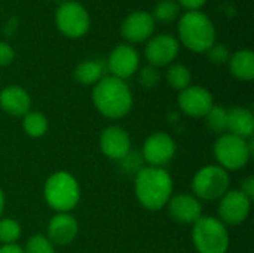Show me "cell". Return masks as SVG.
<instances>
[{
  "label": "cell",
  "instance_id": "3957f363",
  "mask_svg": "<svg viewBox=\"0 0 254 253\" xmlns=\"http://www.w3.org/2000/svg\"><path fill=\"white\" fill-rule=\"evenodd\" d=\"M180 42L193 52H207L216 43V28L201 10H188L179 21Z\"/></svg>",
  "mask_w": 254,
  "mask_h": 253
},
{
  "label": "cell",
  "instance_id": "603a6c76",
  "mask_svg": "<svg viewBox=\"0 0 254 253\" xmlns=\"http://www.w3.org/2000/svg\"><path fill=\"white\" fill-rule=\"evenodd\" d=\"M167 81H168V84L174 89L183 91L188 86H190L192 75H190V70L186 66H183V64H173L167 70Z\"/></svg>",
  "mask_w": 254,
  "mask_h": 253
},
{
  "label": "cell",
  "instance_id": "7c38bea8",
  "mask_svg": "<svg viewBox=\"0 0 254 253\" xmlns=\"http://www.w3.org/2000/svg\"><path fill=\"white\" fill-rule=\"evenodd\" d=\"M179 107L192 118H204L214 106L213 94L198 85H190L179 94Z\"/></svg>",
  "mask_w": 254,
  "mask_h": 253
},
{
  "label": "cell",
  "instance_id": "836d02e7",
  "mask_svg": "<svg viewBox=\"0 0 254 253\" xmlns=\"http://www.w3.org/2000/svg\"><path fill=\"white\" fill-rule=\"evenodd\" d=\"M3 210H4V195H3V191L0 189V218L3 215Z\"/></svg>",
  "mask_w": 254,
  "mask_h": 253
},
{
  "label": "cell",
  "instance_id": "ffe728a7",
  "mask_svg": "<svg viewBox=\"0 0 254 253\" xmlns=\"http://www.w3.org/2000/svg\"><path fill=\"white\" fill-rule=\"evenodd\" d=\"M231 73L240 81H252L254 78V54L250 49H240L229 58Z\"/></svg>",
  "mask_w": 254,
  "mask_h": 253
},
{
  "label": "cell",
  "instance_id": "30bf717a",
  "mask_svg": "<svg viewBox=\"0 0 254 253\" xmlns=\"http://www.w3.org/2000/svg\"><path fill=\"white\" fill-rule=\"evenodd\" d=\"M250 209H252L250 198H247L240 189H229L220 198V204H219L220 222L226 225H240L249 218Z\"/></svg>",
  "mask_w": 254,
  "mask_h": 253
},
{
  "label": "cell",
  "instance_id": "484cf974",
  "mask_svg": "<svg viewBox=\"0 0 254 253\" xmlns=\"http://www.w3.org/2000/svg\"><path fill=\"white\" fill-rule=\"evenodd\" d=\"M21 237V225L10 218H0V243L15 245Z\"/></svg>",
  "mask_w": 254,
  "mask_h": 253
},
{
  "label": "cell",
  "instance_id": "5b68a950",
  "mask_svg": "<svg viewBox=\"0 0 254 253\" xmlns=\"http://www.w3.org/2000/svg\"><path fill=\"white\" fill-rule=\"evenodd\" d=\"M192 240L198 253H226L229 249L228 228L213 216H202L193 224Z\"/></svg>",
  "mask_w": 254,
  "mask_h": 253
},
{
  "label": "cell",
  "instance_id": "4dcf8cb0",
  "mask_svg": "<svg viewBox=\"0 0 254 253\" xmlns=\"http://www.w3.org/2000/svg\"><path fill=\"white\" fill-rule=\"evenodd\" d=\"M240 191L247 197V198H250V200H253L254 198V177L253 176H247L243 182H241V185H240Z\"/></svg>",
  "mask_w": 254,
  "mask_h": 253
},
{
  "label": "cell",
  "instance_id": "4316f807",
  "mask_svg": "<svg viewBox=\"0 0 254 253\" xmlns=\"http://www.w3.org/2000/svg\"><path fill=\"white\" fill-rule=\"evenodd\" d=\"M22 251L24 253H55L54 245L48 240V237L40 234L30 237Z\"/></svg>",
  "mask_w": 254,
  "mask_h": 253
},
{
  "label": "cell",
  "instance_id": "2e32d148",
  "mask_svg": "<svg viewBox=\"0 0 254 253\" xmlns=\"http://www.w3.org/2000/svg\"><path fill=\"white\" fill-rule=\"evenodd\" d=\"M170 216L180 224H195L202 218V206L195 195L179 194L167 203Z\"/></svg>",
  "mask_w": 254,
  "mask_h": 253
},
{
  "label": "cell",
  "instance_id": "ba28073f",
  "mask_svg": "<svg viewBox=\"0 0 254 253\" xmlns=\"http://www.w3.org/2000/svg\"><path fill=\"white\" fill-rule=\"evenodd\" d=\"M55 24L64 36L77 39L88 33L91 19L83 4L70 0L58 6L55 12Z\"/></svg>",
  "mask_w": 254,
  "mask_h": 253
},
{
  "label": "cell",
  "instance_id": "8992f818",
  "mask_svg": "<svg viewBox=\"0 0 254 253\" xmlns=\"http://www.w3.org/2000/svg\"><path fill=\"white\" fill-rule=\"evenodd\" d=\"M253 140L234 136L231 133L222 134L214 143V157L217 166L226 171H237L243 169L253 155Z\"/></svg>",
  "mask_w": 254,
  "mask_h": 253
},
{
  "label": "cell",
  "instance_id": "f546056e",
  "mask_svg": "<svg viewBox=\"0 0 254 253\" xmlns=\"http://www.w3.org/2000/svg\"><path fill=\"white\" fill-rule=\"evenodd\" d=\"M13 58H15L13 48L6 42H0V67L9 66L13 61Z\"/></svg>",
  "mask_w": 254,
  "mask_h": 253
},
{
  "label": "cell",
  "instance_id": "f1b7e54d",
  "mask_svg": "<svg viewBox=\"0 0 254 253\" xmlns=\"http://www.w3.org/2000/svg\"><path fill=\"white\" fill-rule=\"evenodd\" d=\"M207 52H208L210 61H213L216 64H223V63L229 61V58H231L229 49L222 43H214Z\"/></svg>",
  "mask_w": 254,
  "mask_h": 253
},
{
  "label": "cell",
  "instance_id": "1f68e13d",
  "mask_svg": "<svg viewBox=\"0 0 254 253\" xmlns=\"http://www.w3.org/2000/svg\"><path fill=\"white\" fill-rule=\"evenodd\" d=\"M207 0H177L179 6H183L188 10H199Z\"/></svg>",
  "mask_w": 254,
  "mask_h": 253
},
{
  "label": "cell",
  "instance_id": "5bb4252c",
  "mask_svg": "<svg viewBox=\"0 0 254 253\" xmlns=\"http://www.w3.org/2000/svg\"><path fill=\"white\" fill-rule=\"evenodd\" d=\"M153 31H155V19L152 13L144 10H137L129 13L121 25V34L129 43L144 42L153 34Z\"/></svg>",
  "mask_w": 254,
  "mask_h": 253
},
{
  "label": "cell",
  "instance_id": "7402d4cb",
  "mask_svg": "<svg viewBox=\"0 0 254 253\" xmlns=\"http://www.w3.org/2000/svg\"><path fill=\"white\" fill-rule=\"evenodd\" d=\"M48 119L40 112H28L22 116V128L30 137H43L48 131Z\"/></svg>",
  "mask_w": 254,
  "mask_h": 253
},
{
  "label": "cell",
  "instance_id": "7a4b0ae2",
  "mask_svg": "<svg viewBox=\"0 0 254 253\" xmlns=\"http://www.w3.org/2000/svg\"><path fill=\"white\" fill-rule=\"evenodd\" d=\"M92 101L103 116L119 119L129 113L132 107V94L125 81L115 76H104L92 89Z\"/></svg>",
  "mask_w": 254,
  "mask_h": 253
},
{
  "label": "cell",
  "instance_id": "44dd1931",
  "mask_svg": "<svg viewBox=\"0 0 254 253\" xmlns=\"http://www.w3.org/2000/svg\"><path fill=\"white\" fill-rule=\"evenodd\" d=\"M104 78V64L98 60L82 61L74 70V79L82 85H95Z\"/></svg>",
  "mask_w": 254,
  "mask_h": 253
},
{
  "label": "cell",
  "instance_id": "d6986e66",
  "mask_svg": "<svg viewBox=\"0 0 254 253\" xmlns=\"http://www.w3.org/2000/svg\"><path fill=\"white\" fill-rule=\"evenodd\" d=\"M228 131L246 140L252 139L254 133L253 113L244 107H234L228 110Z\"/></svg>",
  "mask_w": 254,
  "mask_h": 253
},
{
  "label": "cell",
  "instance_id": "4fadbf2b",
  "mask_svg": "<svg viewBox=\"0 0 254 253\" xmlns=\"http://www.w3.org/2000/svg\"><path fill=\"white\" fill-rule=\"evenodd\" d=\"M138 64H140V55L137 49L127 43L118 45L110 52V57L107 61V67L112 76L122 79V81L132 76L137 72Z\"/></svg>",
  "mask_w": 254,
  "mask_h": 253
},
{
  "label": "cell",
  "instance_id": "9a60e30c",
  "mask_svg": "<svg viewBox=\"0 0 254 253\" xmlns=\"http://www.w3.org/2000/svg\"><path fill=\"white\" fill-rule=\"evenodd\" d=\"M100 148L107 158L121 161L131 152V139L124 128L110 125L100 136Z\"/></svg>",
  "mask_w": 254,
  "mask_h": 253
},
{
  "label": "cell",
  "instance_id": "ac0fdd59",
  "mask_svg": "<svg viewBox=\"0 0 254 253\" xmlns=\"http://www.w3.org/2000/svg\"><path fill=\"white\" fill-rule=\"evenodd\" d=\"M0 107L12 116H24L31 107L30 94L18 85L6 86L0 91Z\"/></svg>",
  "mask_w": 254,
  "mask_h": 253
},
{
  "label": "cell",
  "instance_id": "8fae6325",
  "mask_svg": "<svg viewBox=\"0 0 254 253\" xmlns=\"http://www.w3.org/2000/svg\"><path fill=\"white\" fill-rule=\"evenodd\" d=\"M180 51V42L170 34H158L152 37L144 49L146 58L153 67H164L171 64Z\"/></svg>",
  "mask_w": 254,
  "mask_h": 253
},
{
  "label": "cell",
  "instance_id": "d4e9b609",
  "mask_svg": "<svg viewBox=\"0 0 254 253\" xmlns=\"http://www.w3.org/2000/svg\"><path fill=\"white\" fill-rule=\"evenodd\" d=\"M207 124L211 131L217 134H225L228 131V109L223 106H213L205 115Z\"/></svg>",
  "mask_w": 254,
  "mask_h": 253
},
{
  "label": "cell",
  "instance_id": "e0dca14e",
  "mask_svg": "<svg viewBox=\"0 0 254 253\" xmlns=\"http://www.w3.org/2000/svg\"><path fill=\"white\" fill-rule=\"evenodd\" d=\"M79 231L77 221L70 213H57L48 224V240L52 245H70Z\"/></svg>",
  "mask_w": 254,
  "mask_h": 253
},
{
  "label": "cell",
  "instance_id": "83f0119b",
  "mask_svg": "<svg viewBox=\"0 0 254 253\" xmlns=\"http://www.w3.org/2000/svg\"><path fill=\"white\" fill-rule=\"evenodd\" d=\"M161 79V75H159V70L153 66H146L140 70V75H138V82L141 86L144 88H153Z\"/></svg>",
  "mask_w": 254,
  "mask_h": 253
},
{
  "label": "cell",
  "instance_id": "d6a6232c",
  "mask_svg": "<svg viewBox=\"0 0 254 253\" xmlns=\"http://www.w3.org/2000/svg\"><path fill=\"white\" fill-rule=\"evenodd\" d=\"M0 253H24V251L15 243V245H3L0 248Z\"/></svg>",
  "mask_w": 254,
  "mask_h": 253
},
{
  "label": "cell",
  "instance_id": "277c9868",
  "mask_svg": "<svg viewBox=\"0 0 254 253\" xmlns=\"http://www.w3.org/2000/svg\"><path fill=\"white\" fill-rule=\"evenodd\" d=\"M45 200L58 213H68L80 200V188L74 176L67 171H57L46 179Z\"/></svg>",
  "mask_w": 254,
  "mask_h": 253
},
{
  "label": "cell",
  "instance_id": "6da1fadb",
  "mask_svg": "<svg viewBox=\"0 0 254 253\" xmlns=\"http://www.w3.org/2000/svg\"><path fill=\"white\" fill-rule=\"evenodd\" d=\"M134 186L137 200L147 210H161L173 197V179L162 167H143Z\"/></svg>",
  "mask_w": 254,
  "mask_h": 253
},
{
  "label": "cell",
  "instance_id": "52a82bcc",
  "mask_svg": "<svg viewBox=\"0 0 254 253\" xmlns=\"http://www.w3.org/2000/svg\"><path fill=\"white\" fill-rule=\"evenodd\" d=\"M229 173L220 166L202 167L192 180V191L199 200H220L229 191Z\"/></svg>",
  "mask_w": 254,
  "mask_h": 253
},
{
  "label": "cell",
  "instance_id": "9c48e42d",
  "mask_svg": "<svg viewBox=\"0 0 254 253\" xmlns=\"http://www.w3.org/2000/svg\"><path fill=\"white\" fill-rule=\"evenodd\" d=\"M176 154V142L167 133H153L150 134L143 145V161L149 167H162L168 164Z\"/></svg>",
  "mask_w": 254,
  "mask_h": 253
},
{
  "label": "cell",
  "instance_id": "cb8c5ba5",
  "mask_svg": "<svg viewBox=\"0 0 254 253\" xmlns=\"http://www.w3.org/2000/svg\"><path fill=\"white\" fill-rule=\"evenodd\" d=\"M180 13V6L176 0H161L155 4L153 9V19L155 22H171L174 21Z\"/></svg>",
  "mask_w": 254,
  "mask_h": 253
}]
</instances>
